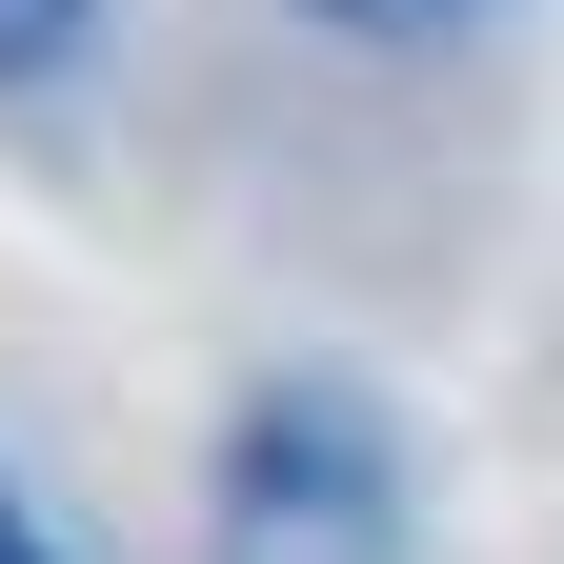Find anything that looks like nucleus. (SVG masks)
I'll return each mask as SVG.
<instances>
[{
	"label": "nucleus",
	"instance_id": "nucleus-1",
	"mask_svg": "<svg viewBox=\"0 0 564 564\" xmlns=\"http://www.w3.org/2000/svg\"><path fill=\"white\" fill-rule=\"evenodd\" d=\"M383 423L343 383H262L242 444H223V544L242 564H383Z\"/></svg>",
	"mask_w": 564,
	"mask_h": 564
},
{
	"label": "nucleus",
	"instance_id": "nucleus-4",
	"mask_svg": "<svg viewBox=\"0 0 564 564\" xmlns=\"http://www.w3.org/2000/svg\"><path fill=\"white\" fill-rule=\"evenodd\" d=\"M0 564H61V544H41V524H21V484H0Z\"/></svg>",
	"mask_w": 564,
	"mask_h": 564
},
{
	"label": "nucleus",
	"instance_id": "nucleus-2",
	"mask_svg": "<svg viewBox=\"0 0 564 564\" xmlns=\"http://www.w3.org/2000/svg\"><path fill=\"white\" fill-rule=\"evenodd\" d=\"M82 21H101V0H0V82H41V61H82Z\"/></svg>",
	"mask_w": 564,
	"mask_h": 564
},
{
	"label": "nucleus",
	"instance_id": "nucleus-3",
	"mask_svg": "<svg viewBox=\"0 0 564 564\" xmlns=\"http://www.w3.org/2000/svg\"><path fill=\"white\" fill-rule=\"evenodd\" d=\"M303 21H343V41H423V21H464V0H303Z\"/></svg>",
	"mask_w": 564,
	"mask_h": 564
}]
</instances>
